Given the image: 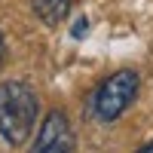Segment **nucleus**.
I'll use <instances>...</instances> for the list:
<instances>
[{"label": "nucleus", "instance_id": "7", "mask_svg": "<svg viewBox=\"0 0 153 153\" xmlns=\"http://www.w3.org/2000/svg\"><path fill=\"white\" fill-rule=\"evenodd\" d=\"M135 153H153V141H147V144H141V147H138Z\"/></svg>", "mask_w": 153, "mask_h": 153}, {"label": "nucleus", "instance_id": "6", "mask_svg": "<svg viewBox=\"0 0 153 153\" xmlns=\"http://www.w3.org/2000/svg\"><path fill=\"white\" fill-rule=\"evenodd\" d=\"M6 52H9L6 49V37H3V31H0V68L6 65Z\"/></svg>", "mask_w": 153, "mask_h": 153}, {"label": "nucleus", "instance_id": "2", "mask_svg": "<svg viewBox=\"0 0 153 153\" xmlns=\"http://www.w3.org/2000/svg\"><path fill=\"white\" fill-rule=\"evenodd\" d=\"M138 92H141V74L132 71V68H120L113 71L110 76H104L95 92L89 95V117L95 123H117L126 110H129L135 101H138Z\"/></svg>", "mask_w": 153, "mask_h": 153}, {"label": "nucleus", "instance_id": "5", "mask_svg": "<svg viewBox=\"0 0 153 153\" xmlns=\"http://www.w3.org/2000/svg\"><path fill=\"white\" fill-rule=\"evenodd\" d=\"M86 28H89V19H86V16H83V19H76L71 37H74V40H83V37H86Z\"/></svg>", "mask_w": 153, "mask_h": 153}, {"label": "nucleus", "instance_id": "1", "mask_svg": "<svg viewBox=\"0 0 153 153\" xmlns=\"http://www.w3.org/2000/svg\"><path fill=\"white\" fill-rule=\"evenodd\" d=\"M40 120V95L28 80L0 83V138L9 147H25Z\"/></svg>", "mask_w": 153, "mask_h": 153}, {"label": "nucleus", "instance_id": "4", "mask_svg": "<svg viewBox=\"0 0 153 153\" xmlns=\"http://www.w3.org/2000/svg\"><path fill=\"white\" fill-rule=\"evenodd\" d=\"M71 9H74V0H31V12L46 28H58L71 16Z\"/></svg>", "mask_w": 153, "mask_h": 153}, {"label": "nucleus", "instance_id": "3", "mask_svg": "<svg viewBox=\"0 0 153 153\" xmlns=\"http://www.w3.org/2000/svg\"><path fill=\"white\" fill-rule=\"evenodd\" d=\"M31 153H76V135L65 110H49L43 123L34 129Z\"/></svg>", "mask_w": 153, "mask_h": 153}]
</instances>
